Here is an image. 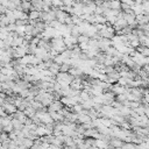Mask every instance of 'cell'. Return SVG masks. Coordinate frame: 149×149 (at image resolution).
Instances as JSON below:
<instances>
[{"mask_svg":"<svg viewBox=\"0 0 149 149\" xmlns=\"http://www.w3.org/2000/svg\"><path fill=\"white\" fill-rule=\"evenodd\" d=\"M142 7H143V10H144V14H149V0L143 1Z\"/></svg>","mask_w":149,"mask_h":149,"instance_id":"cell-20","label":"cell"},{"mask_svg":"<svg viewBox=\"0 0 149 149\" xmlns=\"http://www.w3.org/2000/svg\"><path fill=\"white\" fill-rule=\"evenodd\" d=\"M105 1H112V0H105Z\"/></svg>","mask_w":149,"mask_h":149,"instance_id":"cell-32","label":"cell"},{"mask_svg":"<svg viewBox=\"0 0 149 149\" xmlns=\"http://www.w3.org/2000/svg\"><path fill=\"white\" fill-rule=\"evenodd\" d=\"M23 41H24L23 36L16 35V36H14V37H13V41H12V44H10V47H14V48H16V47H20V45H22Z\"/></svg>","mask_w":149,"mask_h":149,"instance_id":"cell-6","label":"cell"},{"mask_svg":"<svg viewBox=\"0 0 149 149\" xmlns=\"http://www.w3.org/2000/svg\"><path fill=\"white\" fill-rule=\"evenodd\" d=\"M28 19L38 21V20H40V12L36 10V9H31V10H29V12H28Z\"/></svg>","mask_w":149,"mask_h":149,"instance_id":"cell-10","label":"cell"},{"mask_svg":"<svg viewBox=\"0 0 149 149\" xmlns=\"http://www.w3.org/2000/svg\"><path fill=\"white\" fill-rule=\"evenodd\" d=\"M77 40H78V43H83V42H88L90 37L86 34H79L77 36Z\"/></svg>","mask_w":149,"mask_h":149,"instance_id":"cell-16","label":"cell"},{"mask_svg":"<svg viewBox=\"0 0 149 149\" xmlns=\"http://www.w3.org/2000/svg\"><path fill=\"white\" fill-rule=\"evenodd\" d=\"M6 115H7V113L3 111L2 106H0V116H6Z\"/></svg>","mask_w":149,"mask_h":149,"instance_id":"cell-29","label":"cell"},{"mask_svg":"<svg viewBox=\"0 0 149 149\" xmlns=\"http://www.w3.org/2000/svg\"><path fill=\"white\" fill-rule=\"evenodd\" d=\"M127 24H128V23H127V21H126L123 17H120V19L116 17V21H115V23L113 24V27H114V29H115V31H116V30H120V29L125 28Z\"/></svg>","mask_w":149,"mask_h":149,"instance_id":"cell-5","label":"cell"},{"mask_svg":"<svg viewBox=\"0 0 149 149\" xmlns=\"http://www.w3.org/2000/svg\"><path fill=\"white\" fill-rule=\"evenodd\" d=\"M133 12L135 13V15H139V14H143L144 10H143V7H142V3H134L132 7Z\"/></svg>","mask_w":149,"mask_h":149,"instance_id":"cell-9","label":"cell"},{"mask_svg":"<svg viewBox=\"0 0 149 149\" xmlns=\"http://www.w3.org/2000/svg\"><path fill=\"white\" fill-rule=\"evenodd\" d=\"M132 6H129V5H127V3H125V2H121V10L122 12H125L126 9H129Z\"/></svg>","mask_w":149,"mask_h":149,"instance_id":"cell-26","label":"cell"},{"mask_svg":"<svg viewBox=\"0 0 149 149\" xmlns=\"http://www.w3.org/2000/svg\"><path fill=\"white\" fill-rule=\"evenodd\" d=\"M0 72H1V65H0Z\"/></svg>","mask_w":149,"mask_h":149,"instance_id":"cell-33","label":"cell"},{"mask_svg":"<svg viewBox=\"0 0 149 149\" xmlns=\"http://www.w3.org/2000/svg\"><path fill=\"white\" fill-rule=\"evenodd\" d=\"M64 23L65 24H72V16L69 14L66 17H65V20H64Z\"/></svg>","mask_w":149,"mask_h":149,"instance_id":"cell-25","label":"cell"},{"mask_svg":"<svg viewBox=\"0 0 149 149\" xmlns=\"http://www.w3.org/2000/svg\"><path fill=\"white\" fill-rule=\"evenodd\" d=\"M104 10H105V8H104L102 6H95V8H94V14H102Z\"/></svg>","mask_w":149,"mask_h":149,"instance_id":"cell-24","label":"cell"},{"mask_svg":"<svg viewBox=\"0 0 149 149\" xmlns=\"http://www.w3.org/2000/svg\"><path fill=\"white\" fill-rule=\"evenodd\" d=\"M63 104H62V101L61 100H52V102L48 106V112H50V111H56V112H58L61 108H63Z\"/></svg>","mask_w":149,"mask_h":149,"instance_id":"cell-3","label":"cell"},{"mask_svg":"<svg viewBox=\"0 0 149 149\" xmlns=\"http://www.w3.org/2000/svg\"><path fill=\"white\" fill-rule=\"evenodd\" d=\"M5 12H6V7L0 3V14H5Z\"/></svg>","mask_w":149,"mask_h":149,"instance_id":"cell-30","label":"cell"},{"mask_svg":"<svg viewBox=\"0 0 149 149\" xmlns=\"http://www.w3.org/2000/svg\"><path fill=\"white\" fill-rule=\"evenodd\" d=\"M30 2H31V9H36L38 12L42 10V8H43V0H31Z\"/></svg>","mask_w":149,"mask_h":149,"instance_id":"cell-7","label":"cell"},{"mask_svg":"<svg viewBox=\"0 0 149 149\" xmlns=\"http://www.w3.org/2000/svg\"><path fill=\"white\" fill-rule=\"evenodd\" d=\"M56 80H63V81H65L66 84H71V81H72V79H73V76L72 74H70L69 72H62V71H59L58 73H56Z\"/></svg>","mask_w":149,"mask_h":149,"instance_id":"cell-1","label":"cell"},{"mask_svg":"<svg viewBox=\"0 0 149 149\" xmlns=\"http://www.w3.org/2000/svg\"><path fill=\"white\" fill-rule=\"evenodd\" d=\"M80 104L83 105V108H84V109H91V108L93 107V105H94V101H93L92 98H88V99H86V100H83Z\"/></svg>","mask_w":149,"mask_h":149,"instance_id":"cell-8","label":"cell"},{"mask_svg":"<svg viewBox=\"0 0 149 149\" xmlns=\"http://www.w3.org/2000/svg\"><path fill=\"white\" fill-rule=\"evenodd\" d=\"M23 112H24V114H26L28 118H33V116L36 114V109H35L34 107H31V106H27Z\"/></svg>","mask_w":149,"mask_h":149,"instance_id":"cell-13","label":"cell"},{"mask_svg":"<svg viewBox=\"0 0 149 149\" xmlns=\"http://www.w3.org/2000/svg\"><path fill=\"white\" fill-rule=\"evenodd\" d=\"M14 128H13V125H12V122L9 123V125H6V126H3L2 127V132H6V133H9V132H12Z\"/></svg>","mask_w":149,"mask_h":149,"instance_id":"cell-22","label":"cell"},{"mask_svg":"<svg viewBox=\"0 0 149 149\" xmlns=\"http://www.w3.org/2000/svg\"><path fill=\"white\" fill-rule=\"evenodd\" d=\"M48 69L50 70V72H51L54 76H56V73H58V72H59V64H57L56 62H52V63H51V65H50Z\"/></svg>","mask_w":149,"mask_h":149,"instance_id":"cell-12","label":"cell"},{"mask_svg":"<svg viewBox=\"0 0 149 149\" xmlns=\"http://www.w3.org/2000/svg\"><path fill=\"white\" fill-rule=\"evenodd\" d=\"M109 7L112 9L121 10V1L120 0H112V1H109Z\"/></svg>","mask_w":149,"mask_h":149,"instance_id":"cell-14","label":"cell"},{"mask_svg":"<svg viewBox=\"0 0 149 149\" xmlns=\"http://www.w3.org/2000/svg\"><path fill=\"white\" fill-rule=\"evenodd\" d=\"M79 97L81 98V100H86V99L91 98V94H90L88 91H86V90H81V91L79 92Z\"/></svg>","mask_w":149,"mask_h":149,"instance_id":"cell-17","label":"cell"},{"mask_svg":"<svg viewBox=\"0 0 149 149\" xmlns=\"http://www.w3.org/2000/svg\"><path fill=\"white\" fill-rule=\"evenodd\" d=\"M92 119L90 118V115L87 113H79L78 116H77V123H87V122H91Z\"/></svg>","mask_w":149,"mask_h":149,"instance_id":"cell-4","label":"cell"},{"mask_svg":"<svg viewBox=\"0 0 149 149\" xmlns=\"http://www.w3.org/2000/svg\"><path fill=\"white\" fill-rule=\"evenodd\" d=\"M142 69L147 72V73H149V63L148 64H144V65H142Z\"/></svg>","mask_w":149,"mask_h":149,"instance_id":"cell-28","label":"cell"},{"mask_svg":"<svg viewBox=\"0 0 149 149\" xmlns=\"http://www.w3.org/2000/svg\"><path fill=\"white\" fill-rule=\"evenodd\" d=\"M121 2H125V3H127V5H129V6H133L135 2H134V0H121Z\"/></svg>","mask_w":149,"mask_h":149,"instance_id":"cell-27","label":"cell"},{"mask_svg":"<svg viewBox=\"0 0 149 149\" xmlns=\"http://www.w3.org/2000/svg\"><path fill=\"white\" fill-rule=\"evenodd\" d=\"M2 108H3V111H5L7 114H13V113L17 109V107H16L14 104H12V102H9V101H6V100H5V102L2 104Z\"/></svg>","mask_w":149,"mask_h":149,"instance_id":"cell-2","label":"cell"},{"mask_svg":"<svg viewBox=\"0 0 149 149\" xmlns=\"http://www.w3.org/2000/svg\"><path fill=\"white\" fill-rule=\"evenodd\" d=\"M5 100H6V99H3L2 97H0V106H2V104L5 102Z\"/></svg>","mask_w":149,"mask_h":149,"instance_id":"cell-31","label":"cell"},{"mask_svg":"<svg viewBox=\"0 0 149 149\" xmlns=\"http://www.w3.org/2000/svg\"><path fill=\"white\" fill-rule=\"evenodd\" d=\"M54 62H56L57 64H59V65H61L62 63H64V58H63V57H62V56L58 54L57 56H55V58H54Z\"/></svg>","mask_w":149,"mask_h":149,"instance_id":"cell-21","label":"cell"},{"mask_svg":"<svg viewBox=\"0 0 149 149\" xmlns=\"http://www.w3.org/2000/svg\"><path fill=\"white\" fill-rule=\"evenodd\" d=\"M95 16V23H106V17L102 14H94Z\"/></svg>","mask_w":149,"mask_h":149,"instance_id":"cell-15","label":"cell"},{"mask_svg":"<svg viewBox=\"0 0 149 149\" xmlns=\"http://www.w3.org/2000/svg\"><path fill=\"white\" fill-rule=\"evenodd\" d=\"M148 56H149V55H148Z\"/></svg>","mask_w":149,"mask_h":149,"instance_id":"cell-35","label":"cell"},{"mask_svg":"<svg viewBox=\"0 0 149 149\" xmlns=\"http://www.w3.org/2000/svg\"><path fill=\"white\" fill-rule=\"evenodd\" d=\"M20 7H21V9L23 10V12H26V13H28L30 9H31V2L30 1H21V3H20Z\"/></svg>","mask_w":149,"mask_h":149,"instance_id":"cell-11","label":"cell"},{"mask_svg":"<svg viewBox=\"0 0 149 149\" xmlns=\"http://www.w3.org/2000/svg\"><path fill=\"white\" fill-rule=\"evenodd\" d=\"M70 68H71L70 64H68V63H62V64L59 65V71H62V72H69Z\"/></svg>","mask_w":149,"mask_h":149,"instance_id":"cell-18","label":"cell"},{"mask_svg":"<svg viewBox=\"0 0 149 149\" xmlns=\"http://www.w3.org/2000/svg\"><path fill=\"white\" fill-rule=\"evenodd\" d=\"M129 45H130V47H133V48H137V47L140 45V41H139V38L129 41Z\"/></svg>","mask_w":149,"mask_h":149,"instance_id":"cell-23","label":"cell"},{"mask_svg":"<svg viewBox=\"0 0 149 149\" xmlns=\"http://www.w3.org/2000/svg\"><path fill=\"white\" fill-rule=\"evenodd\" d=\"M120 1H121V0H120Z\"/></svg>","mask_w":149,"mask_h":149,"instance_id":"cell-34","label":"cell"},{"mask_svg":"<svg viewBox=\"0 0 149 149\" xmlns=\"http://www.w3.org/2000/svg\"><path fill=\"white\" fill-rule=\"evenodd\" d=\"M63 1L62 0H51V6L55 8H59L61 6H63Z\"/></svg>","mask_w":149,"mask_h":149,"instance_id":"cell-19","label":"cell"}]
</instances>
